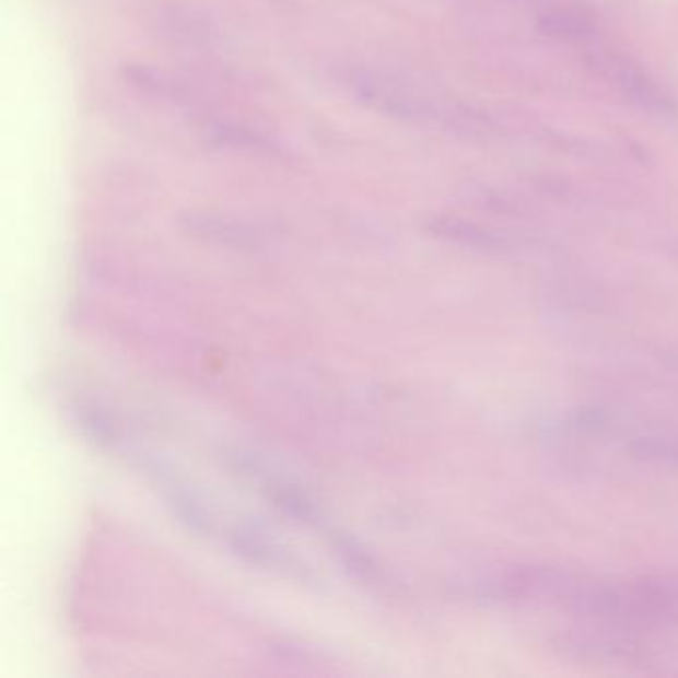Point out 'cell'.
I'll return each instance as SVG.
<instances>
[{
  "mask_svg": "<svg viewBox=\"0 0 678 678\" xmlns=\"http://www.w3.org/2000/svg\"><path fill=\"white\" fill-rule=\"evenodd\" d=\"M230 541L233 551L253 565L281 571L287 577L303 583L315 581V573L311 569H306L299 559L289 556L283 547L274 543L273 539H269L259 529L235 527L231 531Z\"/></svg>",
  "mask_w": 678,
  "mask_h": 678,
  "instance_id": "1",
  "label": "cell"
},
{
  "mask_svg": "<svg viewBox=\"0 0 678 678\" xmlns=\"http://www.w3.org/2000/svg\"><path fill=\"white\" fill-rule=\"evenodd\" d=\"M186 230L194 233L197 237H206L209 241H218L227 247H255L259 243V237L255 231L247 225H241L237 221L230 219L211 218V215H189L184 221Z\"/></svg>",
  "mask_w": 678,
  "mask_h": 678,
  "instance_id": "2",
  "label": "cell"
},
{
  "mask_svg": "<svg viewBox=\"0 0 678 678\" xmlns=\"http://www.w3.org/2000/svg\"><path fill=\"white\" fill-rule=\"evenodd\" d=\"M209 140L223 148L241 150L253 155H279V148L271 140H267L262 133H257L249 128H241L235 124H218L209 130Z\"/></svg>",
  "mask_w": 678,
  "mask_h": 678,
  "instance_id": "3",
  "label": "cell"
},
{
  "mask_svg": "<svg viewBox=\"0 0 678 678\" xmlns=\"http://www.w3.org/2000/svg\"><path fill=\"white\" fill-rule=\"evenodd\" d=\"M267 493L284 515L293 517L296 522H303V524H318L320 517H318L317 507L308 502L303 493L296 492L283 483H277V481L269 483Z\"/></svg>",
  "mask_w": 678,
  "mask_h": 678,
  "instance_id": "4",
  "label": "cell"
},
{
  "mask_svg": "<svg viewBox=\"0 0 678 678\" xmlns=\"http://www.w3.org/2000/svg\"><path fill=\"white\" fill-rule=\"evenodd\" d=\"M330 541H332L335 553L339 556L344 568L349 569L356 580L372 583L378 577V569L374 565V561L369 553H364V549L359 543H354L350 537L339 536V534H335Z\"/></svg>",
  "mask_w": 678,
  "mask_h": 678,
  "instance_id": "5",
  "label": "cell"
},
{
  "mask_svg": "<svg viewBox=\"0 0 678 678\" xmlns=\"http://www.w3.org/2000/svg\"><path fill=\"white\" fill-rule=\"evenodd\" d=\"M629 449L634 458L678 466V436L653 434V436L636 437Z\"/></svg>",
  "mask_w": 678,
  "mask_h": 678,
  "instance_id": "6",
  "label": "cell"
},
{
  "mask_svg": "<svg viewBox=\"0 0 678 678\" xmlns=\"http://www.w3.org/2000/svg\"><path fill=\"white\" fill-rule=\"evenodd\" d=\"M124 74H126V80L130 82L131 86L140 90L145 96L170 98L174 94V84L164 80L160 72L150 70V68L130 65L124 68Z\"/></svg>",
  "mask_w": 678,
  "mask_h": 678,
  "instance_id": "7",
  "label": "cell"
},
{
  "mask_svg": "<svg viewBox=\"0 0 678 678\" xmlns=\"http://www.w3.org/2000/svg\"><path fill=\"white\" fill-rule=\"evenodd\" d=\"M80 426L84 428L87 436L94 437L98 444H112L116 440V432L109 424L108 418H104L98 412H82Z\"/></svg>",
  "mask_w": 678,
  "mask_h": 678,
  "instance_id": "8",
  "label": "cell"
}]
</instances>
